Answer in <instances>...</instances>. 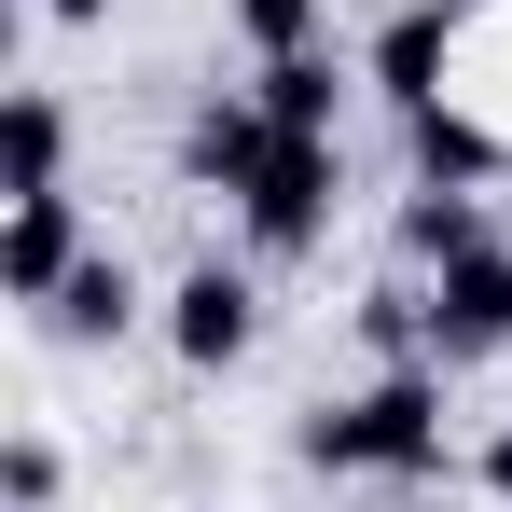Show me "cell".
I'll return each mask as SVG.
<instances>
[{"label": "cell", "instance_id": "1", "mask_svg": "<svg viewBox=\"0 0 512 512\" xmlns=\"http://www.w3.org/2000/svg\"><path fill=\"white\" fill-rule=\"evenodd\" d=\"M291 443L305 471H443V360H388L360 402H319Z\"/></svg>", "mask_w": 512, "mask_h": 512}, {"label": "cell", "instance_id": "2", "mask_svg": "<svg viewBox=\"0 0 512 512\" xmlns=\"http://www.w3.org/2000/svg\"><path fill=\"white\" fill-rule=\"evenodd\" d=\"M333 194H346V153H333V139H277L263 180L236 194V222H250L263 263H291V250H319V236H333Z\"/></svg>", "mask_w": 512, "mask_h": 512}, {"label": "cell", "instance_id": "3", "mask_svg": "<svg viewBox=\"0 0 512 512\" xmlns=\"http://www.w3.org/2000/svg\"><path fill=\"white\" fill-rule=\"evenodd\" d=\"M512 346V250H471L429 277V360L443 374H471V360H499Z\"/></svg>", "mask_w": 512, "mask_h": 512}, {"label": "cell", "instance_id": "4", "mask_svg": "<svg viewBox=\"0 0 512 512\" xmlns=\"http://www.w3.org/2000/svg\"><path fill=\"white\" fill-rule=\"evenodd\" d=\"M250 333H263V291L236 277V263H194L167 291V346H180V374H236L250 360Z\"/></svg>", "mask_w": 512, "mask_h": 512}, {"label": "cell", "instance_id": "5", "mask_svg": "<svg viewBox=\"0 0 512 512\" xmlns=\"http://www.w3.org/2000/svg\"><path fill=\"white\" fill-rule=\"evenodd\" d=\"M84 277V208L70 194H14V222H0V291L14 305H56Z\"/></svg>", "mask_w": 512, "mask_h": 512}, {"label": "cell", "instance_id": "6", "mask_svg": "<svg viewBox=\"0 0 512 512\" xmlns=\"http://www.w3.org/2000/svg\"><path fill=\"white\" fill-rule=\"evenodd\" d=\"M263 153H277V125H263V97H194V125H180V180H208V194H250Z\"/></svg>", "mask_w": 512, "mask_h": 512}, {"label": "cell", "instance_id": "7", "mask_svg": "<svg viewBox=\"0 0 512 512\" xmlns=\"http://www.w3.org/2000/svg\"><path fill=\"white\" fill-rule=\"evenodd\" d=\"M0 194H70V97L56 84L0 97Z\"/></svg>", "mask_w": 512, "mask_h": 512}, {"label": "cell", "instance_id": "8", "mask_svg": "<svg viewBox=\"0 0 512 512\" xmlns=\"http://www.w3.org/2000/svg\"><path fill=\"white\" fill-rule=\"evenodd\" d=\"M457 0H416V14H388V42H374V97H402V111H429L443 97V70H457Z\"/></svg>", "mask_w": 512, "mask_h": 512}, {"label": "cell", "instance_id": "9", "mask_svg": "<svg viewBox=\"0 0 512 512\" xmlns=\"http://www.w3.org/2000/svg\"><path fill=\"white\" fill-rule=\"evenodd\" d=\"M250 97H263V125H277V139H333V125H346V56H333V42H305V56H263V70H250Z\"/></svg>", "mask_w": 512, "mask_h": 512}, {"label": "cell", "instance_id": "10", "mask_svg": "<svg viewBox=\"0 0 512 512\" xmlns=\"http://www.w3.org/2000/svg\"><path fill=\"white\" fill-rule=\"evenodd\" d=\"M471 250H499L485 208H471V180H416V194H402V263L443 277V263H471Z\"/></svg>", "mask_w": 512, "mask_h": 512}, {"label": "cell", "instance_id": "11", "mask_svg": "<svg viewBox=\"0 0 512 512\" xmlns=\"http://www.w3.org/2000/svg\"><path fill=\"white\" fill-rule=\"evenodd\" d=\"M42 333H56V346H111V333H139V277H125L111 250H84V277L42 305Z\"/></svg>", "mask_w": 512, "mask_h": 512}, {"label": "cell", "instance_id": "12", "mask_svg": "<svg viewBox=\"0 0 512 512\" xmlns=\"http://www.w3.org/2000/svg\"><path fill=\"white\" fill-rule=\"evenodd\" d=\"M402 125H416V180H485V167L512 153L499 125H471L457 97H429V111H402Z\"/></svg>", "mask_w": 512, "mask_h": 512}, {"label": "cell", "instance_id": "13", "mask_svg": "<svg viewBox=\"0 0 512 512\" xmlns=\"http://www.w3.org/2000/svg\"><path fill=\"white\" fill-rule=\"evenodd\" d=\"M319 28H333V0H236V42L250 56H305Z\"/></svg>", "mask_w": 512, "mask_h": 512}, {"label": "cell", "instance_id": "14", "mask_svg": "<svg viewBox=\"0 0 512 512\" xmlns=\"http://www.w3.org/2000/svg\"><path fill=\"white\" fill-rule=\"evenodd\" d=\"M56 485H70V471H56V443H42V429H14V443H0V499H14V512H56Z\"/></svg>", "mask_w": 512, "mask_h": 512}, {"label": "cell", "instance_id": "15", "mask_svg": "<svg viewBox=\"0 0 512 512\" xmlns=\"http://www.w3.org/2000/svg\"><path fill=\"white\" fill-rule=\"evenodd\" d=\"M485 499L512 512V429H499V443H485Z\"/></svg>", "mask_w": 512, "mask_h": 512}, {"label": "cell", "instance_id": "16", "mask_svg": "<svg viewBox=\"0 0 512 512\" xmlns=\"http://www.w3.org/2000/svg\"><path fill=\"white\" fill-rule=\"evenodd\" d=\"M42 14H56V28H97V14H111V0H42Z\"/></svg>", "mask_w": 512, "mask_h": 512}, {"label": "cell", "instance_id": "17", "mask_svg": "<svg viewBox=\"0 0 512 512\" xmlns=\"http://www.w3.org/2000/svg\"><path fill=\"white\" fill-rule=\"evenodd\" d=\"M457 14H512V0H457Z\"/></svg>", "mask_w": 512, "mask_h": 512}]
</instances>
